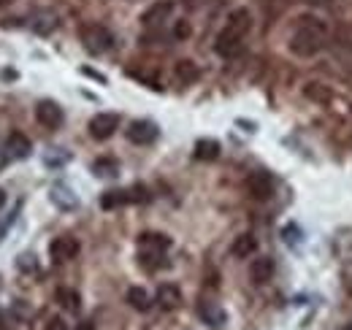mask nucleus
<instances>
[{"label":"nucleus","mask_w":352,"mask_h":330,"mask_svg":"<svg viewBox=\"0 0 352 330\" xmlns=\"http://www.w3.org/2000/svg\"><path fill=\"white\" fill-rule=\"evenodd\" d=\"M250 30H252V14H250L247 8L230 11V16H228L222 33L214 38V52H217L220 57H225V60L239 57V54L244 52V38H247Z\"/></svg>","instance_id":"f257e3e1"},{"label":"nucleus","mask_w":352,"mask_h":330,"mask_svg":"<svg viewBox=\"0 0 352 330\" xmlns=\"http://www.w3.org/2000/svg\"><path fill=\"white\" fill-rule=\"evenodd\" d=\"M328 43V28L317 16H301L293 36H290V52L296 57H314Z\"/></svg>","instance_id":"f03ea898"},{"label":"nucleus","mask_w":352,"mask_h":330,"mask_svg":"<svg viewBox=\"0 0 352 330\" xmlns=\"http://www.w3.org/2000/svg\"><path fill=\"white\" fill-rule=\"evenodd\" d=\"M138 263L146 268V271H155L163 265V252L171 247V239L163 236V233H141L138 236Z\"/></svg>","instance_id":"7ed1b4c3"},{"label":"nucleus","mask_w":352,"mask_h":330,"mask_svg":"<svg viewBox=\"0 0 352 330\" xmlns=\"http://www.w3.org/2000/svg\"><path fill=\"white\" fill-rule=\"evenodd\" d=\"M79 38H82V43H85V49H87L89 54H103V52H109V49L114 46V36H111V30H109V28H103V25H95V22L82 25Z\"/></svg>","instance_id":"20e7f679"},{"label":"nucleus","mask_w":352,"mask_h":330,"mask_svg":"<svg viewBox=\"0 0 352 330\" xmlns=\"http://www.w3.org/2000/svg\"><path fill=\"white\" fill-rule=\"evenodd\" d=\"M125 135H128V141H131V144H138V146H149V144H155V141H157L160 130H157V124L149 122V120H135V122L128 124Z\"/></svg>","instance_id":"39448f33"},{"label":"nucleus","mask_w":352,"mask_h":330,"mask_svg":"<svg viewBox=\"0 0 352 330\" xmlns=\"http://www.w3.org/2000/svg\"><path fill=\"white\" fill-rule=\"evenodd\" d=\"M174 0H155L144 14H141V25L144 28H160L163 22H168V16L174 14Z\"/></svg>","instance_id":"423d86ee"},{"label":"nucleus","mask_w":352,"mask_h":330,"mask_svg":"<svg viewBox=\"0 0 352 330\" xmlns=\"http://www.w3.org/2000/svg\"><path fill=\"white\" fill-rule=\"evenodd\" d=\"M247 192L255 201H268L274 195V176L265 170H255L247 176Z\"/></svg>","instance_id":"0eeeda50"},{"label":"nucleus","mask_w":352,"mask_h":330,"mask_svg":"<svg viewBox=\"0 0 352 330\" xmlns=\"http://www.w3.org/2000/svg\"><path fill=\"white\" fill-rule=\"evenodd\" d=\"M117 127H120V117L117 114H95L92 120H89V135L95 138V141H106V138H111L114 133H117Z\"/></svg>","instance_id":"6e6552de"},{"label":"nucleus","mask_w":352,"mask_h":330,"mask_svg":"<svg viewBox=\"0 0 352 330\" xmlns=\"http://www.w3.org/2000/svg\"><path fill=\"white\" fill-rule=\"evenodd\" d=\"M79 241L74 239V236H57L52 244H49V257L54 260V263H68V260H74L76 254H79Z\"/></svg>","instance_id":"1a4fd4ad"},{"label":"nucleus","mask_w":352,"mask_h":330,"mask_svg":"<svg viewBox=\"0 0 352 330\" xmlns=\"http://www.w3.org/2000/svg\"><path fill=\"white\" fill-rule=\"evenodd\" d=\"M36 120H38V124H44L46 130H57L65 117H63V109L54 100H41L36 106Z\"/></svg>","instance_id":"9d476101"},{"label":"nucleus","mask_w":352,"mask_h":330,"mask_svg":"<svg viewBox=\"0 0 352 330\" xmlns=\"http://www.w3.org/2000/svg\"><path fill=\"white\" fill-rule=\"evenodd\" d=\"M6 152H8L11 157H16V160H25V157H30L33 144H30V138H28L25 133L14 130V133H8V138H6Z\"/></svg>","instance_id":"9b49d317"},{"label":"nucleus","mask_w":352,"mask_h":330,"mask_svg":"<svg viewBox=\"0 0 352 330\" xmlns=\"http://www.w3.org/2000/svg\"><path fill=\"white\" fill-rule=\"evenodd\" d=\"M155 303L163 309V311H174L182 306V289L171 285V282H166V285H160L157 292H155Z\"/></svg>","instance_id":"f8f14e48"},{"label":"nucleus","mask_w":352,"mask_h":330,"mask_svg":"<svg viewBox=\"0 0 352 330\" xmlns=\"http://www.w3.org/2000/svg\"><path fill=\"white\" fill-rule=\"evenodd\" d=\"M198 314H201V320H204L209 328H222L225 320H228L225 309H222L220 303H212V300H201V303H198Z\"/></svg>","instance_id":"ddd939ff"},{"label":"nucleus","mask_w":352,"mask_h":330,"mask_svg":"<svg viewBox=\"0 0 352 330\" xmlns=\"http://www.w3.org/2000/svg\"><path fill=\"white\" fill-rule=\"evenodd\" d=\"M49 198H52V204L57 208H65V211H71V208L79 206V201H76V195L71 192V187H65V184H54L52 190H49Z\"/></svg>","instance_id":"4468645a"},{"label":"nucleus","mask_w":352,"mask_h":330,"mask_svg":"<svg viewBox=\"0 0 352 330\" xmlns=\"http://www.w3.org/2000/svg\"><path fill=\"white\" fill-rule=\"evenodd\" d=\"M250 276H252L255 285L271 282V276H274V260H271V257H258V260H252V265H250Z\"/></svg>","instance_id":"2eb2a0df"},{"label":"nucleus","mask_w":352,"mask_h":330,"mask_svg":"<svg viewBox=\"0 0 352 330\" xmlns=\"http://www.w3.org/2000/svg\"><path fill=\"white\" fill-rule=\"evenodd\" d=\"M54 300H57L65 311H71V314H76V311L82 309V295H79V289H74V287H60L54 292Z\"/></svg>","instance_id":"dca6fc26"},{"label":"nucleus","mask_w":352,"mask_h":330,"mask_svg":"<svg viewBox=\"0 0 352 330\" xmlns=\"http://www.w3.org/2000/svg\"><path fill=\"white\" fill-rule=\"evenodd\" d=\"M128 204H133L131 190H109V192H103V195H100V208H106V211L120 208V206H128Z\"/></svg>","instance_id":"f3484780"},{"label":"nucleus","mask_w":352,"mask_h":330,"mask_svg":"<svg viewBox=\"0 0 352 330\" xmlns=\"http://www.w3.org/2000/svg\"><path fill=\"white\" fill-rule=\"evenodd\" d=\"M255 249H258V239L252 236V233H241L236 241H233V247H230V254L233 257H252L255 254Z\"/></svg>","instance_id":"a211bd4d"},{"label":"nucleus","mask_w":352,"mask_h":330,"mask_svg":"<svg viewBox=\"0 0 352 330\" xmlns=\"http://www.w3.org/2000/svg\"><path fill=\"white\" fill-rule=\"evenodd\" d=\"M220 157V141L214 138H201L195 144V160H204V163H212Z\"/></svg>","instance_id":"6ab92c4d"},{"label":"nucleus","mask_w":352,"mask_h":330,"mask_svg":"<svg viewBox=\"0 0 352 330\" xmlns=\"http://www.w3.org/2000/svg\"><path fill=\"white\" fill-rule=\"evenodd\" d=\"M198 76H201V71H198V65H195L192 60H179V63H176V79L182 84L198 82Z\"/></svg>","instance_id":"aec40b11"},{"label":"nucleus","mask_w":352,"mask_h":330,"mask_svg":"<svg viewBox=\"0 0 352 330\" xmlns=\"http://www.w3.org/2000/svg\"><path fill=\"white\" fill-rule=\"evenodd\" d=\"M92 173L100 176V179H111V176L120 173V163H117L114 157H98V160L92 163Z\"/></svg>","instance_id":"412c9836"},{"label":"nucleus","mask_w":352,"mask_h":330,"mask_svg":"<svg viewBox=\"0 0 352 330\" xmlns=\"http://www.w3.org/2000/svg\"><path fill=\"white\" fill-rule=\"evenodd\" d=\"M128 303H131L135 311H146L152 306V298L144 287H131L128 289Z\"/></svg>","instance_id":"4be33fe9"},{"label":"nucleus","mask_w":352,"mask_h":330,"mask_svg":"<svg viewBox=\"0 0 352 330\" xmlns=\"http://www.w3.org/2000/svg\"><path fill=\"white\" fill-rule=\"evenodd\" d=\"M307 98H311V100H328L325 84H307Z\"/></svg>","instance_id":"5701e85b"},{"label":"nucleus","mask_w":352,"mask_h":330,"mask_svg":"<svg viewBox=\"0 0 352 330\" xmlns=\"http://www.w3.org/2000/svg\"><path fill=\"white\" fill-rule=\"evenodd\" d=\"M16 265H19V271H25V274H28V271H38V263H36L33 254H22Z\"/></svg>","instance_id":"b1692460"},{"label":"nucleus","mask_w":352,"mask_h":330,"mask_svg":"<svg viewBox=\"0 0 352 330\" xmlns=\"http://www.w3.org/2000/svg\"><path fill=\"white\" fill-rule=\"evenodd\" d=\"M190 33H192V30H190V25H187V22H176V25H174V38H176V41L190 38Z\"/></svg>","instance_id":"393cba45"},{"label":"nucleus","mask_w":352,"mask_h":330,"mask_svg":"<svg viewBox=\"0 0 352 330\" xmlns=\"http://www.w3.org/2000/svg\"><path fill=\"white\" fill-rule=\"evenodd\" d=\"M44 330H68V325H65V320H63V317H52V320L46 322Z\"/></svg>","instance_id":"a878e982"},{"label":"nucleus","mask_w":352,"mask_h":330,"mask_svg":"<svg viewBox=\"0 0 352 330\" xmlns=\"http://www.w3.org/2000/svg\"><path fill=\"white\" fill-rule=\"evenodd\" d=\"M8 160H11V155H8L6 149H0V170H3L6 165H8Z\"/></svg>","instance_id":"bb28decb"},{"label":"nucleus","mask_w":352,"mask_h":330,"mask_svg":"<svg viewBox=\"0 0 352 330\" xmlns=\"http://www.w3.org/2000/svg\"><path fill=\"white\" fill-rule=\"evenodd\" d=\"M74 330H95V322H89V320H85V322H79Z\"/></svg>","instance_id":"cd10ccee"},{"label":"nucleus","mask_w":352,"mask_h":330,"mask_svg":"<svg viewBox=\"0 0 352 330\" xmlns=\"http://www.w3.org/2000/svg\"><path fill=\"white\" fill-rule=\"evenodd\" d=\"M301 3H309V6H331V0H301Z\"/></svg>","instance_id":"c85d7f7f"},{"label":"nucleus","mask_w":352,"mask_h":330,"mask_svg":"<svg viewBox=\"0 0 352 330\" xmlns=\"http://www.w3.org/2000/svg\"><path fill=\"white\" fill-rule=\"evenodd\" d=\"M6 206V192H3V190H0V208Z\"/></svg>","instance_id":"c756f323"},{"label":"nucleus","mask_w":352,"mask_h":330,"mask_svg":"<svg viewBox=\"0 0 352 330\" xmlns=\"http://www.w3.org/2000/svg\"><path fill=\"white\" fill-rule=\"evenodd\" d=\"M339 330H352V325H342Z\"/></svg>","instance_id":"7c9ffc66"},{"label":"nucleus","mask_w":352,"mask_h":330,"mask_svg":"<svg viewBox=\"0 0 352 330\" xmlns=\"http://www.w3.org/2000/svg\"><path fill=\"white\" fill-rule=\"evenodd\" d=\"M3 3H8V0H0V6H3Z\"/></svg>","instance_id":"2f4dec72"}]
</instances>
